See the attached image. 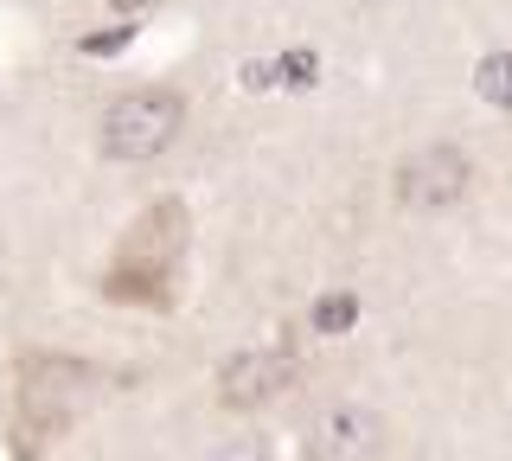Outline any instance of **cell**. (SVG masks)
<instances>
[{
    "label": "cell",
    "mask_w": 512,
    "mask_h": 461,
    "mask_svg": "<svg viewBox=\"0 0 512 461\" xmlns=\"http://www.w3.org/2000/svg\"><path fill=\"white\" fill-rule=\"evenodd\" d=\"M180 263H186V205L160 199L154 212L122 237L116 263H109V276H103V295L109 301H141V308H167L173 282H180Z\"/></svg>",
    "instance_id": "1"
},
{
    "label": "cell",
    "mask_w": 512,
    "mask_h": 461,
    "mask_svg": "<svg viewBox=\"0 0 512 461\" xmlns=\"http://www.w3.org/2000/svg\"><path fill=\"white\" fill-rule=\"evenodd\" d=\"M186 129V97L180 90H128V97H116L103 109V154L109 161H128V167H141V161H160V154L180 141Z\"/></svg>",
    "instance_id": "2"
},
{
    "label": "cell",
    "mask_w": 512,
    "mask_h": 461,
    "mask_svg": "<svg viewBox=\"0 0 512 461\" xmlns=\"http://www.w3.org/2000/svg\"><path fill=\"white\" fill-rule=\"evenodd\" d=\"M90 365H77V359H58V353H39V359H26L20 365V417L26 429H39V436H52V429H64L84 410V397H90Z\"/></svg>",
    "instance_id": "3"
},
{
    "label": "cell",
    "mask_w": 512,
    "mask_h": 461,
    "mask_svg": "<svg viewBox=\"0 0 512 461\" xmlns=\"http://www.w3.org/2000/svg\"><path fill=\"white\" fill-rule=\"evenodd\" d=\"M468 186H474V161L455 148V141L416 148L410 161L397 167V205H404V212H448Z\"/></svg>",
    "instance_id": "4"
},
{
    "label": "cell",
    "mask_w": 512,
    "mask_h": 461,
    "mask_svg": "<svg viewBox=\"0 0 512 461\" xmlns=\"http://www.w3.org/2000/svg\"><path fill=\"white\" fill-rule=\"evenodd\" d=\"M295 385V353L288 346H250L218 365V404L224 410H256L269 397H282Z\"/></svg>",
    "instance_id": "5"
},
{
    "label": "cell",
    "mask_w": 512,
    "mask_h": 461,
    "mask_svg": "<svg viewBox=\"0 0 512 461\" xmlns=\"http://www.w3.org/2000/svg\"><path fill=\"white\" fill-rule=\"evenodd\" d=\"M384 449V417L365 404H333L308 423V461H372Z\"/></svg>",
    "instance_id": "6"
},
{
    "label": "cell",
    "mask_w": 512,
    "mask_h": 461,
    "mask_svg": "<svg viewBox=\"0 0 512 461\" xmlns=\"http://www.w3.org/2000/svg\"><path fill=\"white\" fill-rule=\"evenodd\" d=\"M474 90L487 97L493 109H506L512 116V52H493V58H480V71H474Z\"/></svg>",
    "instance_id": "7"
},
{
    "label": "cell",
    "mask_w": 512,
    "mask_h": 461,
    "mask_svg": "<svg viewBox=\"0 0 512 461\" xmlns=\"http://www.w3.org/2000/svg\"><path fill=\"white\" fill-rule=\"evenodd\" d=\"M352 321H359V295H320L314 301V333H352Z\"/></svg>",
    "instance_id": "8"
},
{
    "label": "cell",
    "mask_w": 512,
    "mask_h": 461,
    "mask_svg": "<svg viewBox=\"0 0 512 461\" xmlns=\"http://www.w3.org/2000/svg\"><path fill=\"white\" fill-rule=\"evenodd\" d=\"M314 71H320L314 52H288V58H276V77H282V84H295V90H308Z\"/></svg>",
    "instance_id": "9"
},
{
    "label": "cell",
    "mask_w": 512,
    "mask_h": 461,
    "mask_svg": "<svg viewBox=\"0 0 512 461\" xmlns=\"http://www.w3.org/2000/svg\"><path fill=\"white\" fill-rule=\"evenodd\" d=\"M212 461H269L263 449H256V442H237V449H218Z\"/></svg>",
    "instance_id": "10"
},
{
    "label": "cell",
    "mask_w": 512,
    "mask_h": 461,
    "mask_svg": "<svg viewBox=\"0 0 512 461\" xmlns=\"http://www.w3.org/2000/svg\"><path fill=\"white\" fill-rule=\"evenodd\" d=\"M116 13H141V7H154V0H109Z\"/></svg>",
    "instance_id": "11"
}]
</instances>
